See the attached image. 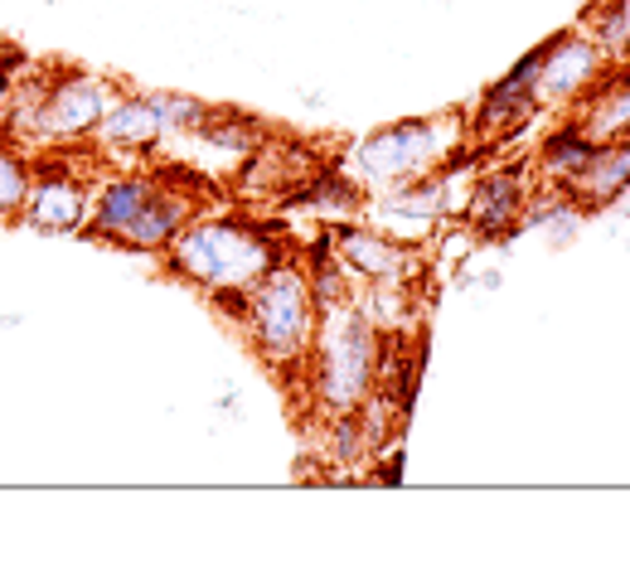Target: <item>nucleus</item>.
<instances>
[{"label":"nucleus","instance_id":"nucleus-10","mask_svg":"<svg viewBox=\"0 0 630 567\" xmlns=\"http://www.w3.org/2000/svg\"><path fill=\"white\" fill-rule=\"evenodd\" d=\"M20 213H25V223L39 233H73L88 223L93 199H88L83 180H78L73 170L39 165L35 175H30V195L20 204Z\"/></svg>","mask_w":630,"mask_h":567},{"label":"nucleus","instance_id":"nucleus-6","mask_svg":"<svg viewBox=\"0 0 630 567\" xmlns=\"http://www.w3.org/2000/svg\"><path fill=\"white\" fill-rule=\"evenodd\" d=\"M602 78H606V54L592 44V34L562 30L544 44L534 97H538V107H572V102L587 97Z\"/></svg>","mask_w":630,"mask_h":567},{"label":"nucleus","instance_id":"nucleus-7","mask_svg":"<svg viewBox=\"0 0 630 567\" xmlns=\"http://www.w3.org/2000/svg\"><path fill=\"white\" fill-rule=\"evenodd\" d=\"M335 263L345 277L359 281H412L418 277V247L398 243L384 229H359V223H335Z\"/></svg>","mask_w":630,"mask_h":567},{"label":"nucleus","instance_id":"nucleus-16","mask_svg":"<svg viewBox=\"0 0 630 567\" xmlns=\"http://www.w3.org/2000/svg\"><path fill=\"white\" fill-rule=\"evenodd\" d=\"M587 34L606 63H630V0H596L587 10Z\"/></svg>","mask_w":630,"mask_h":567},{"label":"nucleus","instance_id":"nucleus-3","mask_svg":"<svg viewBox=\"0 0 630 567\" xmlns=\"http://www.w3.org/2000/svg\"><path fill=\"white\" fill-rule=\"evenodd\" d=\"M311 393L325 413H350L374 398V369H378V325L359 305L325 301L311 339Z\"/></svg>","mask_w":630,"mask_h":567},{"label":"nucleus","instance_id":"nucleus-4","mask_svg":"<svg viewBox=\"0 0 630 567\" xmlns=\"http://www.w3.org/2000/svg\"><path fill=\"white\" fill-rule=\"evenodd\" d=\"M466 121L456 117H408V121H393V127L364 136L354 146L350 165L359 175V185L369 189H393V185H408V180L436 175L446 165L466 161Z\"/></svg>","mask_w":630,"mask_h":567},{"label":"nucleus","instance_id":"nucleus-2","mask_svg":"<svg viewBox=\"0 0 630 567\" xmlns=\"http://www.w3.org/2000/svg\"><path fill=\"white\" fill-rule=\"evenodd\" d=\"M165 253H171L175 277L195 281L205 291H247L267 267L281 263L272 229L253 219H233V213H223V219H199L195 213L171 238Z\"/></svg>","mask_w":630,"mask_h":567},{"label":"nucleus","instance_id":"nucleus-13","mask_svg":"<svg viewBox=\"0 0 630 567\" xmlns=\"http://www.w3.org/2000/svg\"><path fill=\"white\" fill-rule=\"evenodd\" d=\"M195 151L199 155H219L223 170H233V165H243V161H253V151L267 141V131L257 127L253 117H243V112H209L205 121H199L195 131Z\"/></svg>","mask_w":630,"mask_h":567},{"label":"nucleus","instance_id":"nucleus-17","mask_svg":"<svg viewBox=\"0 0 630 567\" xmlns=\"http://www.w3.org/2000/svg\"><path fill=\"white\" fill-rule=\"evenodd\" d=\"M30 175H35V170L0 141V213H20V204L30 195Z\"/></svg>","mask_w":630,"mask_h":567},{"label":"nucleus","instance_id":"nucleus-15","mask_svg":"<svg viewBox=\"0 0 630 567\" xmlns=\"http://www.w3.org/2000/svg\"><path fill=\"white\" fill-rule=\"evenodd\" d=\"M602 141H592L587 131L578 127V121H568V127H558V131H548L544 136V146H538V170H544V180L553 189H562L572 175H578L582 165L592 161V151Z\"/></svg>","mask_w":630,"mask_h":567},{"label":"nucleus","instance_id":"nucleus-11","mask_svg":"<svg viewBox=\"0 0 630 567\" xmlns=\"http://www.w3.org/2000/svg\"><path fill=\"white\" fill-rule=\"evenodd\" d=\"M626 189H630V136H616V141L596 146L592 161L582 165L568 185H562V195L587 213V209H606V204H616Z\"/></svg>","mask_w":630,"mask_h":567},{"label":"nucleus","instance_id":"nucleus-12","mask_svg":"<svg viewBox=\"0 0 630 567\" xmlns=\"http://www.w3.org/2000/svg\"><path fill=\"white\" fill-rule=\"evenodd\" d=\"M97 146L107 151H151L165 136L161 112H155V97H117L107 107V117L97 121Z\"/></svg>","mask_w":630,"mask_h":567},{"label":"nucleus","instance_id":"nucleus-5","mask_svg":"<svg viewBox=\"0 0 630 567\" xmlns=\"http://www.w3.org/2000/svg\"><path fill=\"white\" fill-rule=\"evenodd\" d=\"M247 335H253L257 355L277 369L306 364L315 321H320V301H315L311 271L277 263L247 287Z\"/></svg>","mask_w":630,"mask_h":567},{"label":"nucleus","instance_id":"nucleus-9","mask_svg":"<svg viewBox=\"0 0 630 567\" xmlns=\"http://www.w3.org/2000/svg\"><path fill=\"white\" fill-rule=\"evenodd\" d=\"M528 219V165H494L466 195V229L476 238H504Z\"/></svg>","mask_w":630,"mask_h":567},{"label":"nucleus","instance_id":"nucleus-14","mask_svg":"<svg viewBox=\"0 0 630 567\" xmlns=\"http://www.w3.org/2000/svg\"><path fill=\"white\" fill-rule=\"evenodd\" d=\"M582 102H587V107H582L578 127L587 131L592 141H616V136H630V68H621V73L606 68V78Z\"/></svg>","mask_w":630,"mask_h":567},{"label":"nucleus","instance_id":"nucleus-8","mask_svg":"<svg viewBox=\"0 0 630 567\" xmlns=\"http://www.w3.org/2000/svg\"><path fill=\"white\" fill-rule=\"evenodd\" d=\"M538 59H544V44H538V49H528L524 59L514 63L486 97H480L476 117H470L476 141H504V136H514L520 127H528V121L538 117V97H534Z\"/></svg>","mask_w":630,"mask_h":567},{"label":"nucleus","instance_id":"nucleus-1","mask_svg":"<svg viewBox=\"0 0 630 567\" xmlns=\"http://www.w3.org/2000/svg\"><path fill=\"white\" fill-rule=\"evenodd\" d=\"M199 185H205L199 170H185L179 185H171L161 175H112L97 189L88 229L121 247H137V253H161L199 213V199H195Z\"/></svg>","mask_w":630,"mask_h":567}]
</instances>
